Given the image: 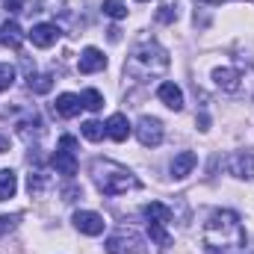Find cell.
Here are the masks:
<instances>
[{
    "instance_id": "cell-26",
    "label": "cell",
    "mask_w": 254,
    "mask_h": 254,
    "mask_svg": "<svg viewBox=\"0 0 254 254\" xmlns=\"http://www.w3.org/2000/svg\"><path fill=\"white\" fill-rule=\"evenodd\" d=\"M15 222H18V216H0V237L9 234V231L15 228Z\"/></svg>"
},
{
    "instance_id": "cell-18",
    "label": "cell",
    "mask_w": 254,
    "mask_h": 254,
    "mask_svg": "<svg viewBox=\"0 0 254 254\" xmlns=\"http://www.w3.org/2000/svg\"><path fill=\"white\" fill-rule=\"evenodd\" d=\"M18 192V175L12 169H0V201H9Z\"/></svg>"
},
{
    "instance_id": "cell-9",
    "label": "cell",
    "mask_w": 254,
    "mask_h": 254,
    "mask_svg": "<svg viewBox=\"0 0 254 254\" xmlns=\"http://www.w3.org/2000/svg\"><path fill=\"white\" fill-rule=\"evenodd\" d=\"M228 172L234 175V178H243V181H249L254 178V154H231L228 157Z\"/></svg>"
},
{
    "instance_id": "cell-16",
    "label": "cell",
    "mask_w": 254,
    "mask_h": 254,
    "mask_svg": "<svg viewBox=\"0 0 254 254\" xmlns=\"http://www.w3.org/2000/svg\"><path fill=\"white\" fill-rule=\"evenodd\" d=\"M0 45H6V48H12V51H21L24 33H21V27H18L15 21H6V24L0 27Z\"/></svg>"
},
{
    "instance_id": "cell-12",
    "label": "cell",
    "mask_w": 254,
    "mask_h": 254,
    "mask_svg": "<svg viewBox=\"0 0 254 254\" xmlns=\"http://www.w3.org/2000/svg\"><path fill=\"white\" fill-rule=\"evenodd\" d=\"M157 98L169 107V110H184V92H181V86H175V83H163L160 89H157Z\"/></svg>"
},
{
    "instance_id": "cell-11",
    "label": "cell",
    "mask_w": 254,
    "mask_h": 254,
    "mask_svg": "<svg viewBox=\"0 0 254 254\" xmlns=\"http://www.w3.org/2000/svg\"><path fill=\"white\" fill-rule=\"evenodd\" d=\"M104 65H107V57L98 51V48H86L83 54H80V74H95V71H104Z\"/></svg>"
},
{
    "instance_id": "cell-15",
    "label": "cell",
    "mask_w": 254,
    "mask_h": 254,
    "mask_svg": "<svg viewBox=\"0 0 254 254\" xmlns=\"http://www.w3.org/2000/svg\"><path fill=\"white\" fill-rule=\"evenodd\" d=\"M104 127H107V136H110L113 142H125L127 136H130V122H127V116H122V113L110 116V122Z\"/></svg>"
},
{
    "instance_id": "cell-25",
    "label": "cell",
    "mask_w": 254,
    "mask_h": 254,
    "mask_svg": "<svg viewBox=\"0 0 254 254\" xmlns=\"http://www.w3.org/2000/svg\"><path fill=\"white\" fill-rule=\"evenodd\" d=\"M178 18V9L175 6H163L160 12H157V21H163V24H169V21H175Z\"/></svg>"
},
{
    "instance_id": "cell-22",
    "label": "cell",
    "mask_w": 254,
    "mask_h": 254,
    "mask_svg": "<svg viewBox=\"0 0 254 254\" xmlns=\"http://www.w3.org/2000/svg\"><path fill=\"white\" fill-rule=\"evenodd\" d=\"M104 12L110 15V18H125L127 15V6H125V0H104Z\"/></svg>"
},
{
    "instance_id": "cell-5",
    "label": "cell",
    "mask_w": 254,
    "mask_h": 254,
    "mask_svg": "<svg viewBox=\"0 0 254 254\" xmlns=\"http://www.w3.org/2000/svg\"><path fill=\"white\" fill-rule=\"evenodd\" d=\"M74 148H77V139L74 136H63L60 139V151L54 154V169L65 175V178H74L77 175V154H74Z\"/></svg>"
},
{
    "instance_id": "cell-19",
    "label": "cell",
    "mask_w": 254,
    "mask_h": 254,
    "mask_svg": "<svg viewBox=\"0 0 254 254\" xmlns=\"http://www.w3.org/2000/svg\"><path fill=\"white\" fill-rule=\"evenodd\" d=\"M27 86H30V92H36V95H48V92L54 89V77H51V74H30V77H27Z\"/></svg>"
},
{
    "instance_id": "cell-13",
    "label": "cell",
    "mask_w": 254,
    "mask_h": 254,
    "mask_svg": "<svg viewBox=\"0 0 254 254\" xmlns=\"http://www.w3.org/2000/svg\"><path fill=\"white\" fill-rule=\"evenodd\" d=\"M198 166V157H195V151H181L175 160H172V175L178 178V181H184L187 175H192V169Z\"/></svg>"
},
{
    "instance_id": "cell-17",
    "label": "cell",
    "mask_w": 254,
    "mask_h": 254,
    "mask_svg": "<svg viewBox=\"0 0 254 254\" xmlns=\"http://www.w3.org/2000/svg\"><path fill=\"white\" fill-rule=\"evenodd\" d=\"M145 219L148 222H157V225H169L172 222V207H166L163 201H151V204H145Z\"/></svg>"
},
{
    "instance_id": "cell-20",
    "label": "cell",
    "mask_w": 254,
    "mask_h": 254,
    "mask_svg": "<svg viewBox=\"0 0 254 254\" xmlns=\"http://www.w3.org/2000/svg\"><path fill=\"white\" fill-rule=\"evenodd\" d=\"M80 101H83V107L92 110V113H98V110L104 107V95H101L98 89H86V92L80 95Z\"/></svg>"
},
{
    "instance_id": "cell-10",
    "label": "cell",
    "mask_w": 254,
    "mask_h": 254,
    "mask_svg": "<svg viewBox=\"0 0 254 254\" xmlns=\"http://www.w3.org/2000/svg\"><path fill=\"white\" fill-rule=\"evenodd\" d=\"M27 36H30V42H33L36 48H51V45H57V39H60V27H57V24H36Z\"/></svg>"
},
{
    "instance_id": "cell-29",
    "label": "cell",
    "mask_w": 254,
    "mask_h": 254,
    "mask_svg": "<svg viewBox=\"0 0 254 254\" xmlns=\"http://www.w3.org/2000/svg\"><path fill=\"white\" fill-rule=\"evenodd\" d=\"M139 3H148V0H139Z\"/></svg>"
},
{
    "instance_id": "cell-2",
    "label": "cell",
    "mask_w": 254,
    "mask_h": 254,
    "mask_svg": "<svg viewBox=\"0 0 254 254\" xmlns=\"http://www.w3.org/2000/svg\"><path fill=\"white\" fill-rule=\"evenodd\" d=\"M92 178H95L98 190L104 195H125L127 190L139 187V181L127 172L125 166H119L113 160H95L92 163Z\"/></svg>"
},
{
    "instance_id": "cell-3",
    "label": "cell",
    "mask_w": 254,
    "mask_h": 254,
    "mask_svg": "<svg viewBox=\"0 0 254 254\" xmlns=\"http://www.w3.org/2000/svg\"><path fill=\"white\" fill-rule=\"evenodd\" d=\"M169 68V54L160 48V45H139L130 60H127V71L136 74V77H151V74H160Z\"/></svg>"
},
{
    "instance_id": "cell-23",
    "label": "cell",
    "mask_w": 254,
    "mask_h": 254,
    "mask_svg": "<svg viewBox=\"0 0 254 254\" xmlns=\"http://www.w3.org/2000/svg\"><path fill=\"white\" fill-rule=\"evenodd\" d=\"M12 83H15V68L6 65V63H0V92H6Z\"/></svg>"
},
{
    "instance_id": "cell-6",
    "label": "cell",
    "mask_w": 254,
    "mask_h": 254,
    "mask_svg": "<svg viewBox=\"0 0 254 254\" xmlns=\"http://www.w3.org/2000/svg\"><path fill=\"white\" fill-rule=\"evenodd\" d=\"M107 254H148V249L133 231H119L107 240Z\"/></svg>"
},
{
    "instance_id": "cell-4",
    "label": "cell",
    "mask_w": 254,
    "mask_h": 254,
    "mask_svg": "<svg viewBox=\"0 0 254 254\" xmlns=\"http://www.w3.org/2000/svg\"><path fill=\"white\" fill-rule=\"evenodd\" d=\"M213 80H216V86L222 89V92H228V95H237V98H243V95H254V68L252 65H237V68H219L216 74H213Z\"/></svg>"
},
{
    "instance_id": "cell-14",
    "label": "cell",
    "mask_w": 254,
    "mask_h": 254,
    "mask_svg": "<svg viewBox=\"0 0 254 254\" xmlns=\"http://www.w3.org/2000/svg\"><path fill=\"white\" fill-rule=\"evenodd\" d=\"M54 110H57V116H60V119H74V116L83 110V101H80L77 95H68V92H65V95L57 98Z\"/></svg>"
},
{
    "instance_id": "cell-21",
    "label": "cell",
    "mask_w": 254,
    "mask_h": 254,
    "mask_svg": "<svg viewBox=\"0 0 254 254\" xmlns=\"http://www.w3.org/2000/svg\"><path fill=\"white\" fill-rule=\"evenodd\" d=\"M80 130H83V136H86L89 142H101V139L107 136V127L101 125V122H86Z\"/></svg>"
},
{
    "instance_id": "cell-28",
    "label": "cell",
    "mask_w": 254,
    "mask_h": 254,
    "mask_svg": "<svg viewBox=\"0 0 254 254\" xmlns=\"http://www.w3.org/2000/svg\"><path fill=\"white\" fill-rule=\"evenodd\" d=\"M204 3H210V6H219V3H225V0H204Z\"/></svg>"
},
{
    "instance_id": "cell-8",
    "label": "cell",
    "mask_w": 254,
    "mask_h": 254,
    "mask_svg": "<svg viewBox=\"0 0 254 254\" xmlns=\"http://www.w3.org/2000/svg\"><path fill=\"white\" fill-rule=\"evenodd\" d=\"M74 228H77L80 234H86V237H98V234H104L107 222H104V216H101V213L77 210V213H74Z\"/></svg>"
},
{
    "instance_id": "cell-27",
    "label": "cell",
    "mask_w": 254,
    "mask_h": 254,
    "mask_svg": "<svg viewBox=\"0 0 254 254\" xmlns=\"http://www.w3.org/2000/svg\"><path fill=\"white\" fill-rule=\"evenodd\" d=\"M9 151V136H0V154Z\"/></svg>"
},
{
    "instance_id": "cell-1",
    "label": "cell",
    "mask_w": 254,
    "mask_h": 254,
    "mask_svg": "<svg viewBox=\"0 0 254 254\" xmlns=\"http://www.w3.org/2000/svg\"><path fill=\"white\" fill-rule=\"evenodd\" d=\"M204 246L207 254H237L246 246V228L234 210L210 213L204 225Z\"/></svg>"
},
{
    "instance_id": "cell-7",
    "label": "cell",
    "mask_w": 254,
    "mask_h": 254,
    "mask_svg": "<svg viewBox=\"0 0 254 254\" xmlns=\"http://www.w3.org/2000/svg\"><path fill=\"white\" fill-rule=\"evenodd\" d=\"M136 136H139V142H142L145 148H157V145H163V125H160V119L142 116L139 125H136Z\"/></svg>"
},
{
    "instance_id": "cell-24",
    "label": "cell",
    "mask_w": 254,
    "mask_h": 254,
    "mask_svg": "<svg viewBox=\"0 0 254 254\" xmlns=\"http://www.w3.org/2000/svg\"><path fill=\"white\" fill-rule=\"evenodd\" d=\"M27 190H30V195H39V192L45 190V178H42V175H30Z\"/></svg>"
}]
</instances>
